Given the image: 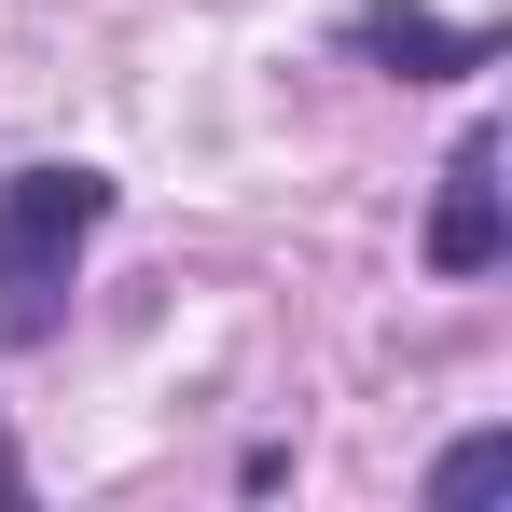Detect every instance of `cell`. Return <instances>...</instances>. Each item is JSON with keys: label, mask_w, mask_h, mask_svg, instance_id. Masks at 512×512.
Here are the masks:
<instances>
[{"label": "cell", "mask_w": 512, "mask_h": 512, "mask_svg": "<svg viewBox=\"0 0 512 512\" xmlns=\"http://www.w3.org/2000/svg\"><path fill=\"white\" fill-rule=\"evenodd\" d=\"M97 222H111V167H14L0 180V333L14 346L56 333V291H70Z\"/></svg>", "instance_id": "6da1fadb"}, {"label": "cell", "mask_w": 512, "mask_h": 512, "mask_svg": "<svg viewBox=\"0 0 512 512\" xmlns=\"http://www.w3.org/2000/svg\"><path fill=\"white\" fill-rule=\"evenodd\" d=\"M512 263V208H499V139H457V167L429 194V277H499Z\"/></svg>", "instance_id": "7a4b0ae2"}, {"label": "cell", "mask_w": 512, "mask_h": 512, "mask_svg": "<svg viewBox=\"0 0 512 512\" xmlns=\"http://www.w3.org/2000/svg\"><path fill=\"white\" fill-rule=\"evenodd\" d=\"M346 56H374V70H402V84H443V70H485V28H443L416 0H360V14H346Z\"/></svg>", "instance_id": "3957f363"}, {"label": "cell", "mask_w": 512, "mask_h": 512, "mask_svg": "<svg viewBox=\"0 0 512 512\" xmlns=\"http://www.w3.org/2000/svg\"><path fill=\"white\" fill-rule=\"evenodd\" d=\"M485 485H512V429H471L429 457V499H485Z\"/></svg>", "instance_id": "277c9868"}]
</instances>
